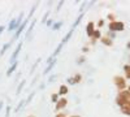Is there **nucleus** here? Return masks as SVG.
I'll list each match as a JSON object with an SVG mask.
<instances>
[{
    "label": "nucleus",
    "instance_id": "nucleus-10",
    "mask_svg": "<svg viewBox=\"0 0 130 117\" xmlns=\"http://www.w3.org/2000/svg\"><path fill=\"white\" fill-rule=\"evenodd\" d=\"M73 33H74V30H73V29H70V30L68 31V33H67V35H65V37L62 38V40H61V43H62L64 46H65V43H67V42H68V40H69V39L72 38Z\"/></svg>",
    "mask_w": 130,
    "mask_h": 117
},
{
    "label": "nucleus",
    "instance_id": "nucleus-23",
    "mask_svg": "<svg viewBox=\"0 0 130 117\" xmlns=\"http://www.w3.org/2000/svg\"><path fill=\"white\" fill-rule=\"evenodd\" d=\"M59 96H60V95L59 94H52V96H51V100L53 102V103H57L60 99H59Z\"/></svg>",
    "mask_w": 130,
    "mask_h": 117
},
{
    "label": "nucleus",
    "instance_id": "nucleus-32",
    "mask_svg": "<svg viewBox=\"0 0 130 117\" xmlns=\"http://www.w3.org/2000/svg\"><path fill=\"white\" fill-rule=\"evenodd\" d=\"M55 117H67V116H65L64 113H57V114H56Z\"/></svg>",
    "mask_w": 130,
    "mask_h": 117
},
{
    "label": "nucleus",
    "instance_id": "nucleus-5",
    "mask_svg": "<svg viewBox=\"0 0 130 117\" xmlns=\"http://www.w3.org/2000/svg\"><path fill=\"white\" fill-rule=\"evenodd\" d=\"M81 79H82V76H81V74H75L74 77H70V78H68L67 81H68L69 85H77V83L81 82Z\"/></svg>",
    "mask_w": 130,
    "mask_h": 117
},
{
    "label": "nucleus",
    "instance_id": "nucleus-27",
    "mask_svg": "<svg viewBox=\"0 0 130 117\" xmlns=\"http://www.w3.org/2000/svg\"><path fill=\"white\" fill-rule=\"evenodd\" d=\"M83 61H85V56H81V57L77 60V64H82Z\"/></svg>",
    "mask_w": 130,
    "mask_h": 117
},
{
    "label": "nucleus",
    "instance_id": "nucleus-15",
    "mask_svg": "<svg viewBox=\"0 0 130 117\" xmlns=\"http://www.w3.org/2000/svg\"><path fill=\"white\" fill-rule=\"evenodd\" d=\"M10 46H12V42H9V43H5V44L2 47V49H0V56H3V55L5 54V51H7Z\"/></svg>",
    "mask_w": 130,
    "mask_h": 117
},
{
    "label": "nucleus",
    "instance_id": "nucleus-28",
    "mask_svg": "<svg viewBox=\"0 0 130 117\" xmlns=\"http://www.w3.org/2000/svg\"><path fill=\"white\" fill-rule=\"evenodd\" d=\"M57 78V76H51L50 78H48V82H52V81H55Z\"/></svg>",
    "mask_w": 130,
    "mask_h": 117
},
{
    "label": "nucleus",
    "instance_id": "nucleus-22",
    "mask_svg": "<svg viewBox=\"0 0 130 117\" xmlns=\"http://www.w3.org/2000/svg\"><path fill=\"white\" fill-rule=\"evenodd\" d=\"M61 26H62V21H59V22H56V24L52 25V30H59Z\"/></svg>",
    "mask_w": 130,
    "mask_h": 117
},
{
    "label": "nucleus",
    "instance_id": "nucleus-20",
    "mask_svg": "<svg viewBox=\"0 0 130 117\" xmlns=\"http://www.w3.org/2000/svg\"><path fill=\"white\" fill-rule=\"evenodd\" d=\"M26 104V100H21L20 103H18V105H17V108H16V112H20V109H22V107H24V105Z\"/></svg>",
    "mask_w": 130,
    "mask_h": 117
},
{
    "label": "nucleus",
    "instance_id": "nucleus-29",
    "mask_svg": "<svg viewBox=\"0 0 130 117\" xmlns=\"http://www.w3.org/2000/svg\"><path fill=\"white\" fill-rule=\"evenodd\" d=\"M52 25H53V21L52 20H48L47 21V26H52Z\"/></svg>",
    "mask_w": 130,
    "mask_h": 117
},
{
    "label": "nucleus",
    "instance_id": "nucleus-25",
    "mask_svg": "<svg viewBox=\"0 0 130 117\" xmlns=\"http://www.w3.org/2000/svg\"><path fill=\"white\" fill-rule=\"evenodd\" d=\"M48 16H50V12H46V14L43 16V18H42V22H47V18H48Z\"/></svg>",
    "mask_w": 130,
    "mask_h": 117
},
{
    "label": "nucleus",
    "instance_id": "nucleus-38",
    "mask_svg": "<svg viewBox=\"0 0 130 117\" xmlns=\"http://www.w3.org/2000/svg\"><path fill=\"white\" fill-rule=\"evenodd\" d=\"M29 117H34V116H29Z\"/></svg>",
    "mask_w": 130,
    "mask_h": 117
},
{
    "label": "nucleus",
    "instance_id": "nucleus-4",
    "mask_svg": "<svg viewBox=\"0 0 130 117\" xmlns=\"http://www.w3.org/2000/svg\"><path fill=\"white\" fill-rule=\"evenodd\" d=\"M29 20H30V18H29V17H26V18L24 20V22H22V25H21V26H20V27L17 29V31H16V34H14V38H13L14 40H16V39H18V37L21 35V33H22V31H24V29L26 27V25H27V22H29Z\"/></svg>",
    "mask_w": 130,
    "mask_h": 117
},
{
    "label": "nucleus",
    "instance_id": "nucleus-7",
    "mask_svg": "<svg viewBox=\"0 0 130 117\" xmlns=\"http://www.w3.org/2000/svg\"><path fill=\"white\" fill-rule=\"evenodd\" d=\"M18 27H20V25H18V22H17V18H12V20H10L9 26H8L9 31H12V30H14V29H18Z\"/></svg>",
    "mask_w": 130,
    "mask_h": 117
},
{
    "label": "nucleus",
    "instance_id": "nucleus-24",
    "mask_svg": "<svg viewBox=\"0 0 130 117\" xmlns=\"http://www.w3.org/2000/svg\"><path fill=\"white\" fill-rule=\"evenodd\" d=\"M34 95H35V92H31V94L29 95V98L26 99V104H29V103L31 102V99H32V98H34Z\"/></svg>",
    "mask_w": 130,
    "mask_h": 117
},
{
    "label": "nucleus",
    "instance_id": "nucleus-1",
    "mask_svg": "<svg viewBox=\"0 0 130 117\" xmlns=\"http://www.w3.org/2000/svg\"><path fill=\"white\" fill-rule=\"evenodd\" d=\"M124 22H120V21H112V22L109 24V30L112 31H121L124 30Z\"/></svg>",
    "mask_w": 130,
    "mask_h": 117
},
{
    "label": "nucleus",
    "instance_id": "nucleus-6",
    "mask_svg": "<svg viewBox=\"0 0 130 117\" xmlns=\"http://www.w3.org/2000/svg\"><path fill=\"white\" fill-rule=\"evenodd\" d=\"M67 104H68V100L65 99V98H61V99L56 103V107H55V109H56V111H60L61 108L67 107Z\"/></svg>",
    "mask_w": 130,
    "mask_h": 117
},
{
    "label": "nucleus",
    "instance_id": "nucleus-18",
    "mask_svg": "<svg viewBox=\"0 0 130 117\" xmlns=\"http://www.w3.org/2000/svg\"><path fill=\"white\" fill-rule=\"evenodd\" d=\"M26 83V81L25 79H22V81H21V83L18 85V87H17V91H16V95H20L21 94V90H22L24 89V85Z\"/></svg>",
    "mask_w": 130,
    "mask_h": 117
},
{
    "label": "nucleus",
    "instance_id": "nucleus-9",
    "mask_svg": "<svg viewBox=\"0 0 130 117\" xmlns=\"http://www.w3.org/2000/svg\"><path fill=\"white\" fill-rule=\"evenodd\" d=\"M18 64H20L18 61H14V62L12 64V65L9 66V69L7 70V76H8V77H10V74H12V73H13V72H14V70L17 69V66H18Z\"/></svg>",
    "mask_w": 130,
    "mask_h": 117
},
{
    "label": "nucleus",
    "instance_id": "nucleus-37",
    "mask_svg": "<svg viewBox=\"0 0 130 117\" xmlns=\"http://www.w3.org/2000/svg\"><path fill=\"white\" fill-rule=\"evenodd\" d=\"M127 91H129V92H130V86H129V89H127Z\"/></svg>",
    "mask_w": 130,
    "mask_h": 117
},
{
    "label": "nucleus",
    "instance_id": "nucleus-30",
    "mask_svg": "<svg viewBox=\"0 0 130 117\" xmlns=\"http://www.w3.org/2000/svg\"><path fill=\"white\" fill-rule=\"evenodd\" d=\"M62 5H64V2H60V3H59V5H57V10H60V8H61Z\"/></svg>",
    "mask_w": 130,
    "mask_h": 117
},
{
    "label": "nucleus",
    "instance_id": "nucleus-34",
    "mask_svg": "<svg viewBox=\"0 0 130 117\" xmlns=\"http://www.w3.org/2000/svg\"><path fill=\"white\" fill-rule=\"evenodd\" d=\"M3 105H4V102H3V100H0V111H2V108H3Z\"/></svg>",
    "mask_w": 130,
    "mask_h": 117
},
{
    "label": "nucleus",
    "instance_id": "nucleus-2",
    "mask_svg": "<svg viewBox=\"0 0 130 117\" xmlns=\"http://www.w3.org/2000/svg\"><path fill=\"white\" fill-rule=\"evenodd\" d=\"M115 83H116V86H117L118 90L124 91V89H125V86H126L125 78H122V77H115Z\"/></svg>",
    "mask_w": 130,
    "mask_h": 117
},
{
    "label": "nucleus",
    "instance_id": "nucleus-35",
    "mask_svg": "<svg viewBox=\"0 0 130 117\" xmlns=\"http://www.w3.org/2000/svg\"><path fill=\"white\" fill-rule=\"evenodd\" d=\"M127 48L130 49V42H129V43H127Z\"/></svg>",
    "mask_w": 130,
    "mask_h": 117
},
{
    "label": "nucleus",
    "instance_id": "nucleus-19",
    "mask_svg": "<svg viewBox=\"0 0 130 117\" xmlns=\"http://www.w3.org/2000/svg\"><path fill=\"white\" fill-rule=\"evenodd\" d=\"M99 38L102 39V34H100V31H99V30H95V31H94V35H92V38H91V39L96 40V39H99Z\"/></svg>",
    "mask_w": 130,
    "mask_h": 117
},
{
    "label": "nucleus",
    "instance_id": "nucleus-12",
    "mask_svg": "<svg viewBox=\"0 0 130 117\" xmlns=\"http://www.w3.org/2000/svg\"><path fill=\"white\" fill-rule=\"evenodd\" d=\"M83 16H85V12H82V13H81L78 17H77V20H75V22H74V24H73V26H72V29H73V30H74L75 27H77V26L79 25V22H81V20L83 18Z\"/></svg>",
    "mask_w": 130,
    "mask_h": 117
},
{
    "label": "nucleus",
    "instance_id": "nucleus-3",
    "mask_svg": "<svg viewBox=\"0 0 130 117\" xmlns=\"http://www.w3.org/2000/svg\"><path fill=\"white\" fill-rule=\"evenodd\" d=\"M21 48H22V42H20V43L17 44V47H16V49L13 51V54H12V56H10V59H9V61L10 62H14V61H17V57H18V55H20V51H21Z\"/></svg>",
    "mask_w": 130,
    "mask_h": 117
},
{
    "label": "nucleus",
    "instance_id": "nucleus-31",
    "mask_svg": "<svg viewBox=\"0 0 130 117\" xmlns=\"http://www.w3.org/2000/svg\"><path fill=\"white\" fill-rule=\"evenodd\" d=\"M103 22H104L103 20H99V22H98V26H99V27H100V26H103Z\"/></svg>",
    "mask_w": 130,
    "mask_h": 117
},
{
    "label": "nucleus",
    "instance_id": "nucleus-8",
    "mask_svg": "<svg viewBox=\"0 0 130 117\" xmlns=\"http://www.w3.org/2000/svg\"><path fill=\"white\" fill-rule=\"evenodd\" d=\"M94 22H89L87 24V27H86V33H87V35L90 37V38H92V35H94Z\"/></svg>",
    "mask_w": 130,
    "mask_h": 117
},
{
    "label": "nucleus",
    "instance_id": "nucleus-21",
    "mask_svg": "<svg viewBox=\"0 0 130 117\" xmlns=\"http://www.w3.org/2000/svg\"><path fill=\"white\" fill-rule=\"evenodd\" d=\"M40 62V57H38L37 60H35V62H34V65H32V68H31V70H30V74L31 73H34V70L37 69V66H38V64Z\"/></svg>",
    "mask_w": 130,
    "mask_h": 117
},
{
    "label": "nucleus",
    "instance_id": "nucleus-36",
    "mask_svg": "<svg viewBox=\"0 0 130 117\" xmlns=\"http://www.w3.org/2000/svg\"><path fill=\"white\" fill-rule=\"evenodd\" d=\"M70 117H79V116H70Z\"/></svg>",
    "mask_w": 130,
    "mask_h": 117
},
{
    "label": "nucleus",
    "instance_id": "nucleus-33",
    "mask_svg": "<svg viewBox=\"0 0 130 117\" xmlns=\"http://www.w3.org/2000/svg\"><path fill=\"white\" fill-rule=\"evenodd\" d=\"M4 29H5V27H4L3 25H0V34H2V33H3V31H4Z\"/></svg>",
    "mask_w": 130,
    "mask_h": 117
},
{
    "label": "nucleus",
    "instance_id": "nucleus-14",
    "mask_svg": "<svg viewBox=\"0 0 130 117\" xmlns=\"http://www.w3.org/2000/svg\"><path fill=\"white\" fill-rule=\"evenodd\" d=\"M57 94H59V95H67V94H68V87L65 86V85H61Z\"/></svg>",
    "mask_w": 130,
    "mask_h": 117
},
{
    "label": "nucleus",
    "instance_id": "nucleus-11",
    "mask_svg": "<svg viewBox=\"0 0 130 117\" xmlns=\"http://www.w3.org/2000/svg\"><path fill=\"white\" fill-rule=\"evenodd\" d=\"M121 112L127 114V116H130V103H125L122 105V107H121Z\"/></svg>",
    "mask_w": 130,
    "mask_h": 117
},
{
    "label": "nucleus",
    "instance_id": "nucleus-17",
    "mask_svg": "<svg viewBox=\"0 0 130 117\" xmlns=\"http://www.w3.org/2000/svg\"><path fill=\"white\" fill-rule=\"evenodd\" d=\"M55 64H56V60H53V61H52L51 64H48V66H47V68L44 69V72H43V74H47V73H48L50 70H52V68L55 66Z\"/></svg>",
    "mask_w": 130,
    "mask_h": 117
},
{
    "label": "nucleus",
    "instance_id": "nucleus-16",
    "mask_svg": "<svg viewBox=\"0 0 130 117\" xmlns=\"http://www.w3.org/2000/svg\"><path fill=\"white\" fill-rule=\"evenodd\" d=\"M35 24H37V20H32L31 21V25L29 26V29H27V33H26V38L30 35V33L32 31V29H34V26H35Z\"/></svg>",
    "mask_w": 130,
    "mask_h": 117
},
{
    "label": "nucleus",
    "instance_id": "nucleus-13",
    "mask_svg": "<svg viewBox=\"0 0 130 117\" xmlns=\"http://www.w3.org/2000/svg\"><path fill=\"white\" fill-rule=\"evenodd\" d=\"M102 43L105 44V46H112V39L111 38H108V37H102Z\"/></svg>",
    "mask_w": 130,
    "mask_h": 117
},
{
    "label": "nucleus",
    "instance_id": "nucleus-26",
    "mask_svg": "<svg viewBox=\"0 0 130 117\" xmlns=\"http://www.w3.org/2000/svg\"><path fill=\"white\" fill-rule=\"evenodd\" d=\"M9 112H10V107L8 105V107H7V109H5V117H9Z\"/></svg>",
    "mask_w": 130,
    "mask_h": 117
}]
</instances>
